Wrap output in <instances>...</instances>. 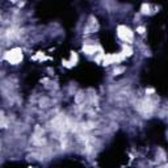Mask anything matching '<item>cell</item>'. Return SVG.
<instances>
[{
    "instance_id": "obj_1",
    "label": "cell",
    "mask_w": 168,
    "mask_h": 168,
    "mask_svg": "<svg viewBox=\"0 0 168 168\" xmlns=\"http://www.w3.org/2000/svg\"><path fill=\"white\" fill-rule=\"evenodd\" d=\"M4 59L8 60L11 64H17L23 60V50L19 47H15V49H11L9 51H7L4 54Z\"/></svg>"
},
{
    "instance_id": "obj_2",
    "label": "cell",
    "mask_w": 168,
    "mask_h": 168,
    "mask_svg": "<svg viewBox=\"0 0 168 168\" xmlns=\"http://www.w3.org/2000/svg\"><path fill=\"white\" fill-rule=\"evenodd\" d=\"M117 36L120 37L125 43H131L133 39H134V34H133L131 29L127 28V26H125V25H120L117 28Z\"/></svg>"
},
{
    "instance_id": "obj_3",
    "label": "cell",
    "mask_w": 168,
    "mask_h": 168,
    "mask_svg": "<svg viewBox=\"0 0 168 168\" xmlns=\"http://www.w3.org/2000/svg\"><path fill=\"white\" fill-rule=\"evenodd\" d=\"M97 50H99V49H97V46L96 45H84L83 46V51L86 53L87 55H95L96 53H97Z\"/></svg>"
},
{
    "instance_id": "obj_4",
    "label": "cell",
    "mask_w": 168,
    "mask_h": 168,
    "mask_svg": "<svg viewBox=\"0 0 168 168\" xmlns=\"http://www.w3.org/2000/svg\"><path fill=\"white\" fill-rule=\"evenodd\" d=\"M150 9H151V7H150L148 4H143V5H142V9H141V12H142L143 15H150V13H151V11H150Z\"/></svg>"
},
{
    "instance_id": "obj_5",
    "label": "cell",
    "mask_w": 168,
    "mask_h": 168,
    "mask_svg": "<svg viewBox=\"0 0 168 168\" xmlns=\"http://www.w3.org/2000/svg\"><path fill=\"white\" fill-rule=\"evenodd\" d=\"M144 28H143V26H138V28H137V33H139V34H143L144 33Z\"/></svg>"
},
{
    "instance_id": "obj_6",
    "label": "cell",
    "mask_w": 168,
    "mask_h": 168,
    "mask_svg": "<svg viewBox=\"0 0 168 168\" xmlns=\"http://www.w3.org/2000/svg\"><path fill=\"white\" fill-rule=\"evenodd\" d=\"M0 20H2V17H0Z\"/></svg>"
}]
</instances>
